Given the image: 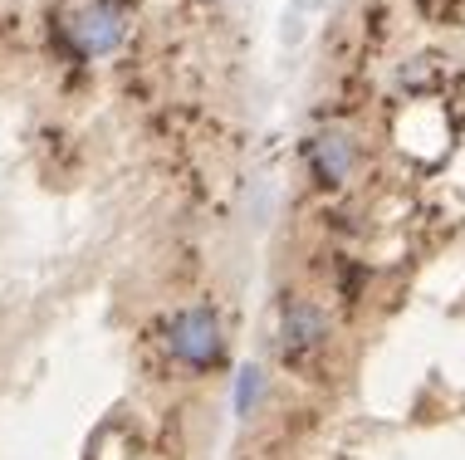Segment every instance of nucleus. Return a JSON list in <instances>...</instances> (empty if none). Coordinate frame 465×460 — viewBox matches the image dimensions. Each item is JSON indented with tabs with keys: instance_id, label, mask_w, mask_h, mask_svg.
I'll return each instance as SVG.
<instances>
[{
	"instance_id": "nucleus-2",
	"label": "nucleus",
	"mask_w": 465,
	"mask_h": 460,
	"mask_svg": "<svg viewBox=\"0 0 465 460\" xmlns=\"http://www.w3.org/2000/svg\"><path fill=\"white\" fill-rule=\"evenodd\" d=\"M162 343H167L172 363H182L186 372H211L225 363V338H221V323L211 308H182V314H172V323L162 328Z\"/></svg>"
},
{
	"instance_id": "nucleus-1",
	"label": "nucleus",
	"mask_w": 465,
	"mask_h": 460,
	"mask_svg": "<svg viewBox=\"0 0 465 460\" xmlns=\"http://www.w3.org/2000/svg\"><path fill=\"white\" fill-rule=\"evenodd\" d=\"M137 30V5L133 0H84V5L64 10L54 20V44L69 59L89 64V59H108L133 40Z\"/></svg>"
}]
</instances>
